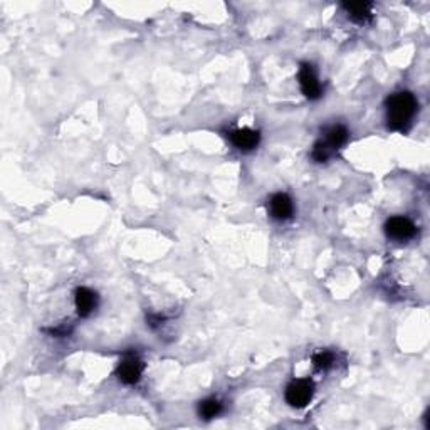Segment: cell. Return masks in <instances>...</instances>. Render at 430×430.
I'll list each match as a JSON object with an SVG mask.
<instances>
[{
    "mask_svg": "<svg viewBox=\"0 0 430 430\" xmlns=\"http://www.w3.org/2000/svg\"><path fill=\"white\" fill-rule=\"evenodd\" d=\"M387 125L394 131H407L414 121L419 101L410 91H400L387 100Z\"/></svg>",
    "mask_w": 430,
    "mask_h": 430,
    "instance_id": "cell-1",
    "label": "cell"
},
{
    "mask_svg": "<svg viewBox=\"0 0 430 430\" xmlns=\"http://www.w3.org/2000/svg\"><path fill=\"white\" fill-rule=\"evenodd\" d=\"M350 138V133L343 125H333L325 130V136L314 143L313 150H311V159L318 163H325V161L338 152L340 148L344 147Z\"/></svg>",
    "mask_w": 430,
    "mask_h": 430,
    "instance_id": "cell-2",
    "label": "cell"
},
{
    "mask_svg": "<svg viewBox=\"0 0 430 430\" xmlns=\"http://www.w3.org/2000/svg\"><path fill=\"white\" fill-rule=\"evenodd\" d=\"M313 395H314V385L313 382L308 380V378H297V380H293L286 387V391H284L286 402L295 408H304L311 400H313Z\"/></svg>",
    "mask_w": 430,
    "mask_h": 430,
    "instance_id": "cell-3",
    "label": "cell"
},
{
    "mask_svg": "<svg viewBox=\"0 0 430 430\" xmlns=\"http://www.w3.org/2000/svg\"><path fill=\"white\" fill-rule=\"evenodd\" d=\"M145 365L143 361L135 355V353H126L125 358L120 361L116 368V377L118 380L125 385H135L142 380Z\"/></svg>",
    "mask_w": 430,
    "mask_h": 430,
    "instance_id": "cell-4",
    "label": "cell"
},
{
    "mask_svg": "<svg viewBox=\"0 0 430 430\" xmlns=\"http://www.w3.org/2000/svg\"><path fill=\"white\" fill-rule=\"evenodd\" d=\"M385 234L390 237V239L405 242V241H410L412 237L415 236L417 227H415V224L408 219V217L395 215V217H390V219L385 222Z\"/></svg>",
    "mask_w": 430,
    "mask_h": 430,
    "instance_id": "cell-5",
    "label": "cell"
},
{
    "mask_svg": "<svg viewBox=\"0 0 430 430\" xmlns=\"http://www.w3.org/2000/svg\"><path fill=\"white\" fill-rule=\"evenodd\" d=\"M297 79H300L301 91H303V95L308 98V100L314 101V100H319V98H321L323 88H321V83H319L313 64H308V62L301 64Z\"/></svg>",
    "mask_w": 430,
    "mask_h": 430,
    "instance_id": "cell-6",
    "label": "cell"
},
{
    "mask_svg": "<svg viewBox=\"0 0 430 430\" xmlns=\"http://www.w3.org/2000/svg\"><path fill=\"white\" fill-rule=\"evenodd\" d=\"M267 208H269V214L274 220H288L295 214V203L288 194L272 195Z\"/></svg>",
    "mask_w": 430,
    "mask_h": 430,
    "instance_id": "cell-7",
    "label": "cell"
},
{
    "mask_svg": "<svg viewBox=\"0 0 430 430\" xmlns=\"http://www.w3.org/2000/svg\"><path fill=\"white\" fill-rule=\"evenodd\" d=\"M76 311L81 318H88L98 308V295L89 288H78L74 291Z\"/></svg>",
    "mask_w": 430,
    "mask_h": 430,
    "instance_id": "cell-8",
    "label": "cell"
},
{
    "mask_svg": "<svg viewBox=\"0 0 430 430\" xmlns=\"http://www.w3.org/2000/svg\"><path fill=\"white\" fill-rule=\"evenodd\" d=\"M229 138H231L234 147L239 148L242 152L254 150V148L259 145V142H261V135H259V131L250 130V128L234 130L232 133L229 135Z\"/></svg>",
    "mask_w": 430,
    "mask_h": 430,
    "instance_id": "cell-9",
    "label": "cell"
},
{
    "mask_svg": "<svg viewBox=\"0 0 430 430\" xmlns=\"http://www.w3.org/2000/svg\"><path fill=\"white\" fill-rule=\"evenodd\" d=\"M343 8L353 22L365 24L372 19V4L368 2H350L343 4Z\"/></svg>",
    "mask_w": 430,
    "mask_h": 430,
    "instance_id": "cell-10",
    "label": "cell"
},
{
    "mask_svg": "<svg viewBox=\"0 0 430 430\" xmlns=\"http://www.w3.org/2000/svg\"><path fill=\"white\" fill-rule=\"evenodd\" d=\"M222 410H224L222 402L217 398H207L203 400V402H200L199 405V415L206 420L215 419V417L222 414Z\"/></svg>",
    "mask_w": 430,
    "mask_h": 430,
    "instance_id": "cell-11",
    "label": "cell"
},
{
    "mask_svg": "<svg viewBox=\"0 0 430 430\" xmlns=\"http://www.w3.org/2000/svg\"><path fill=\"white\" fill-rule=\"evenodd\" d=\"M335 363V356L333 353L330 351H319L316 355H313V365L314 368L319 370V372H326V370H330L333 367Z\"/></svg>",
    "mask_w": 430,
    "mask_h": 430,
    "instance_id": "cell-12",
    "label": "cell"
}]
</instances>
